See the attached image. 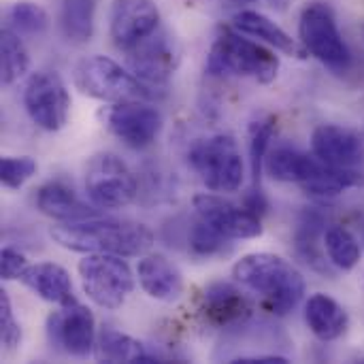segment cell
<instances>
[{
    "mask_svg": "<svg viewBox=\"0 0 364 364\" xmlns=\"http://www.w3.org/2000/svg\"><path fill=\"white\" fill-rule=\"evenodd\" d=\"M6 21L11 30H15L19 36H38L47 30L49 26V17L45 13L43 6L34 4V2H15L6 9Z\"/></svg>",
    "mask_w": 364,
    "mask_h": 364,
    "instance_id": "obj_29",
    "label": "cell"
},
{
    "mask_svg": "<svg viewBox=\"0 0 364 364\" xmlns=\"http://www.w3.org/2000/svg\"><path fill=\"white\" fill-rule=\"evenodd\" d=\"M77 269L83 292L102 309H119L134 290V277L124 256L87 254Z\"/></svg>",
    "mask_w": 364,
    "mask_h": 364,
    "instance_id": "obj_7",
    "label": "cell"
},
{
    "mask_svg": "<svg viewBox=\"0 0 364 364\" xmlns=\"http://www.w3.org/2000/svg\"><path fill=\"white\" fill-rule=\"evenodd\" d=\"M232 363H288L284 356H241Z\"/></svg>",
    "mask_w": 364,
    "mask_h": 364,
    "instance_id": "obj_34",
    "label": "cell"
},
{
    "mask_svg": "<svg viewBox=\"0 0 364 364\" xmlns=\"http://www.w3.org/2000/svg\"><path fill=\"white\" fill-rule=\"evenodd\" d=\"M36 173V162L28 156H4L0 162V181L9 190H19Z\"/></svg>",
    "mask_w": 364,
    "mask_h": 364,
    "instance_id": "obj_31",
    "label": "cell"
},
{
    "mask_svg": "<svg viewBox=\"0 0 364 364\" xmlns=\"http://www.w3.org/2000/svg\"><path fill=\"white\" fill-rule=\"evenodd\" d=\"M267 2H269V6L275 9V11H286V9L292 4V0H267Z\"/></svg>",
    "mask_w": 364,
    "mask_h": 364,
    "instance_id": "obj_35",
    "label": "cell"
},
{
    "mask_svg": "<svg viewBox=\"0 0 364 364\" xmlns=\"http://www.w3.org/2000/svg\"><path fill=\"white\" fill-rule=\"evenodd\" d=\"M232 26L239 32H243L245 36H254V38L267 43L269 47H273L277 51H284L288 55L303 58L307 53L301 43H296L282 26H277L271 17H267L260 11H254V9L237 11L235 17H232Z\"/></svg>",
    "mask_w": 364,
    "mask_h": 364,
    "instance_id": "obj_20",
    "label": "cell"
},
{
    "mask_svg": "<svg viewBox=\"0 0 364 364\" xmlns=\"http://www.w3.org/2000/svg\"><path fill=\"white\" fill-rule=\"evenodd\" d=\"M194 209L200 220L213 226L220 235L230 241L239 239H256L262 235L260 215L252 213L247 207L235 205L218 194H196Z\"/></svg>",
    "mask_w": 364,
    "mask_h": 364,
    "instance_id": "obj_13",
    "label": "cell"
},
{
    "mask_svg": "<svg viewBox=\"0 0 364 364\" xmlns=\"http://www.w3.org/2000/svg\"><path fill=\"white\" fill-rule=\"evenodd\" d=\"M23 107L30 119L47 130H62L70 113V94L64 79L53 70H36L23 85Z\"/></svg>",
    "mask_w": 364,
    "mask_h": 364,
    "instance_id": "obj_10",
    "label": "cell"
},
{
    "mask_svg": "<svg viewBox=\"0 0 364 364\" xmlns=\"http://www.w3.org/2000/svg\"><path fill=\"white\" fill-rule=\"evenodd\" d=\"M0 49H2V58H0L2 83L11 85L28 73L30 55H28V49H26L21 36L6 26L2 28V34H0Z\"/></svg>",
    "mask_w": 364,
    "mask_h": 364,
    "instance_id": "obj_27",
    "label": "cell"
},
{
    "mask_svg": "<svg viewBox=\"0 0 364 364\" xmlns=\"http://www.w3.org/2000/svg\"><path fill=\"white\" fill-rule=\"evenodd\" d=\"M275 132V117H264L252 124L250 128V164H252V188L260 190L262 168L267 160V151Z\"/></svg>",
    "mask_w": 364,
    "mask_h": 364,
    "instance_id": "obj_28",
    "label": "cell"
},
{
    "mask_svg": "<svg viewBox=\"0 0 364 364\" xmlns=\"http://www.w3.org/2000/svg\"><path fill=\"white\" fill-rule=\"evenodd\" d=\"M324 250L328 254V262L339 271H352L360 262V243L358 239L343 226H331L324 232Z\"/></svg>",
    "mask_w": 364,
    "mask_h": 364,
    "instance_id": "obj_26",
    "label": "cell"
},
{
    "mask_svg": "<svg viewBox=\"0 0 364 364\" xmlns=\"http://www.w3.org/2000/svg\"><path fill=\"white\" fill-rule=\"evenodd\" d=\"M105 124L124 145L145 149L162 132V113L145 100L111 102L105 111Z\"/></svg>",
    "mask_w": 364,
    "mask_h": 364,
    "instance_id": "obj_12",
    "label": "cell"
},
{
    "mask_svg": "<svg viewBox=\"0 0 364 364\" xmlns=\"http://www.w3.org/2000/svg\"><path fill=\"white\" fill-rule=\"evenodd\" d=\"M0 262H2V279L4 282H11V279H19L21 273L26 271L28 267V260L23 254H19L17 250H11V247H4L2 254H0Z\"/></svg>",
    "mask_w": 364,
    "mask_h": 364,
    "instance_id": "obj_33",
    "label": "cell"
},
{
    "mask_svg": "<svg viewBox=\"0 0 364 364\" xmlns=\"http://www.w3.org/2000/svg\"><path fill=\"white\" fill-rule=\"evenodd\" d=\"M200 309L207 322L220 328L243 324L252 314L250 301L243 296V292L232 284H224V282H215L205 288Z\"/></svg>",
    "mask_w": 364,
    "mask_h": 364,
    "instance_id": "obj_17",
    "label": "cell"
},
{
    "mask_svg": "<svg viewBox=\"0 0 364 364\" xmlns=\"http://www.w3.org/2000/svg\"><path fill=\"white\" fill-rule=\"evenodd\" d=\"M324 220L318 213H305L303 220L299 222L296 235H294V243H296V254L316 271L320 273H328V262L326 256L320 252V243L318 239L324 237Z\"/></svg>",
    "mask_w": 364,
    "mask_h": 364,
    "instance_id": "obj_25",
    "label": "cell"
},
{
    "mask_svg": "<svg viewBox=\"0 0 364 364\" xmlns=\"http://www.w3.org/2000/svg\"><path fill=\"white\" fill-rule=\"evenodd\" d=\"M311 149L331 166L354 168L364 160V136L337 124H320L311 132Z\"/></svg>",
    "mask_w": 364,
    "mask_h": 364,
    "instance_id": "obj_15",
    "label": "cell"
},
{
    "mask_svg": "<svg viewBox=\"0 0 364 364\" xmlns=\"http://www.w3.org/2000/svg\"><path fill=\"white\" fill-rule=\"evenodd\" d=\"M126 53L130 70L156 94L168 85L181 62V47L166 28H158Z\"/></svg>",
    "mask_w": 364,
    "mask_h": 364,
    "instance_id": "obj_9",
    "label": "cell"
},
{
    "mask_svg": "<svg viewBox=\"0 0 364 364\" xmlns=\"http://www.w3.org/2000/svg\"><path fill=\"white\" fill-rule=\"evenodd\" d=\"M96 0H60V28L68 43L83 45L94 36Z\"/></svg>",
    "mask_w": 364,
    "mask_h": 364,
    "instance_id": "obj_24",
    "label": "cell"
},
{
    "mask_svg": "<svg viewBox=\"0 0 364 364\" xmlns=\"http://www.w3.org/2000/svg\"><path fill=\"white\" fill-rule=\"evenodd\" d=\"M47 337L55 350L75 358H87L98 337L94 314L79 301L62 305L60 311L47 318Z\"/></svg>",
    "mask_w": 364,
    "mask_h": 364,
    "instance_id": "obj_11",
    "label": "cell"
},
{
    "mask_svg": "<svg viewBox=\"0 0 364 364\" xmlns=\"http://www.w3.org/2000/svg\"><path fill=\"white\" fill-rule=\"evenodd\" d=\"M19 282L32 290L38 299L53 303V305H68L75 299L73 294V282L70 275L64 267L55 264V262H36V264H28L26 271L21 273Z\"/></svg>",
    "mask_w": 364,
    "mask_h": 364,
    "instance_id": "obj_18",
    "label": "cell"
},
{
    "mask_svg": "<svg viewBox=\"0 0 364 364\" xmlns=\"http://www.w3.org/2000/svg\"><path fill=\"white\" fill-rule=\"evenodd\" d=\"M36 207L41 213L60 220V222H77L100 215V209L85 205L73 188H68L64 181H49L38 188L36 192Z\"/></svg>",
    "mask_w": 364,
    "mask_h": 364,
    "instance_id": "obj_19",
    "label": "cell"
},
{
    "mask_svg": "<svg viewBox=\"0 0 364 364\" xmlns=\"http://www.w3.org/2000/svg\"><path fill=\"white\" fill-rule=\"evenodd\" d=\"M0 339L6 352H15L21 343V328L15 320L11 299L4 290L0 292Z\"/></svg>",
    "mask_w": 364,
    "mask_h": 364,
    "instance_id": "obj_32",
    "label": "cell"
},
{
    "mask_svg": "<svg viewBox=\"0 0 364 364\" xmlns=\"http://www.w3.org/2000/svg\"><path fill=\"white\" fill-rule=\"evenodd\" d=\"M211 77H250L258 83H273L279 73V58L264 45L245 38L237 28H220L205 64Z\"/></svg>",
    "mask_w": 364,
    "mask_h": 364,
    "instance_id": "obj_3",
    "label": "cell"
},
{
    "mask_svg": "<svg viewBox=\"0 0 364 364\" xmlns=\"http://www.w3.org/2000/svg\"><path fill=\"white\" fill-rule=\"evenodd\" d=\"M237 284L254 292L262 305L275 316H288L305 296V279L301 271L275 254H247L232 267Z\"/></svg>",
    "mask_w": 364,
    "mask_h": 364,
    "instance_id": "obj_2",
    "label": "cell"
},
{
    "mask_svg": "<svg viewBox=\"0 0 364 364\" xmlns=\"http://www.w3.org/2000/svg\"><path fill=\"white\" fill-rule=\"evenodd\" d=\"M264 168L275 181L305 186L322 173L324 162L320 158H314L292 147H277L275 151L267 154Z\"/></svg>",
    "mask_w": 364,
    "mask_h": 364,
    "instance_id": "obj_21",
    "label": "cell"
},
{
    "mask_svg": "<svg viewBox=\"0 0 364 364\" xmlns=\"http://www.w3.org/2000/svg\"><path fill=\"white\" fill-rule=\"evenodd\" d=\"M94 356L98 363H151L145 346L134 337L119 333L111 326H105L96 337Z\"/></svg>",
    "mask_w": 364,
    "mask_h": 364,
    "instance_id": "obj_23",
    "label": "cell"
},
{
    "mask_svg": "<svg viewBox=\"0 0 364 364\" xmlns=\"http://www.w3.org/2000/svg\"><path fill=\"white\" fill-rule=\"evenodd\" d=\"M160 28V11L154 0H113L109 32L122 51L132 49Z\"/></svg>",
    "mask_w": 364,
    "mask_h": 364,
    "instance_id": "obj_14",
    "label": "cell"
},
{
    "mask_svg": "<svg viewBox=\"0 0 364 364\" xmlns=\"http://www.w3.org/2000/svg\"><path fill=\"white\" fill-rule=\"evenodd\" d=\"M73 83L81 94L102 102L151 100L158 96L132 70H126L107 55H90L79 60L73 70Z\"/></svg>",
    "mask_w": 364,
    "mask_h": 364,
    "instance_id": "obj_4",
    "label": "cell"
},
{
    "mask_svg": "<svg viewBox=\"0 0 364 364\" xmlns=\"http://www.w3.org/2000/svg\"><path fill=\"white\" fill-rule=\"evenodd\" d=\"M139 284L143 292L156 301L173 303L183 294V275L181 271L166 260L162 254H147L139 260L136 267Z\"/></svg>",
    "mask_w": 364,
    "mask_h": 364,
    "instance_id": "obj_16",
    "label": "cell"
},
{
    "mask_svg": "<svg viewBox=\"0 0 364 364\" xmlns=\"http://www.w3.org/2000/svg\"><path fill=\"white\" fill-rule=\"evenodd\" d=\"M85 194L98 209L128 207L139 194V181L130 166L115 154H96L83 177Z\"/></svg>",
    "mask_w": 364,
    "mask_h": 364,
    "instance_id": "obj_8",
    "label": "cell"
},
{
    "mask_svg": "<svg viewBox=\"0 0 364 364\" xmlns=\"http://www.w3.org/2000/svg\"><path fill=\"white\" fill-rule=\"evenodd\" d=\"M51 239L81 254H117V256H141L154 245V232L139 222L87 218L77 222H60L49 228Z\"/></svg>",
    "mask_w": 364,
    "mask_h": 364,
    "instance_id": "obj_1",
    "label": "cell"
},
{
    "mask_svg": "<svg viewBox=\"0 0 364 364\" xmlns=\"http://www.w3.org/2000/svg\"><path fill=\"white\" fill-rule=\"evenodd\" d=\"M305 322L320 341H335L350 326L348 311L328 294H314L305 305Z\"/></svg>",
    "mask_w": 364,
    "mask_h": 364,
    "instance_id": "obj_22",
    "label": "cell"
},
{
    "mask_svg": "<svg viewBox=\"0 0 364 364\" xmlns=\"http://www.w3.org/2000/svg\"><path fill=\"white\" fill-rule=\"evenodd\" d=\"M188 162L211 192L232 194L243 186V156L230 134H211L194 141L188 149Z\"/></svg>",
    "mask_w": 364,
    "mask_h": 364,
    "instance_id": "obj_5",
    "label": "cell"
},
{
    "mask_svg": "<svg viewBox=\"0 0 364 364\" xmlns=\"http://www.w3.org/2000/svg\"><path fill=\"white\" fill-rule=\"evenodd\" d=\"M230 239H226L224 235H220L213 226H209L205 220H196L192 230H190V250L196 254V256H203V258H211V256H218L226 250Z\"/></svg>",
    "mask_w": 364,
    "mask_h": 364,
    "instance_id": "obj_30",
    "label": "cell"
},
{
    "mask_svg": "<svg viewBox=\"0 0 364 364\" xmlns=\"http://www.w3.org/2000/svg\"><path fill=\"white\" fill-rule=\"evenodd\" d=\"M299 41L309 55L337 75L348 73L352 66V51L343 41L333 9L324 2H311L303 9L299 19Z\"/></svg>",
    "mask_w": 364,
    "mask_h": 364,
    "instance_id": "obj_6",
    "label": "cell"
}]
</instances>
